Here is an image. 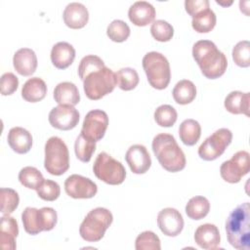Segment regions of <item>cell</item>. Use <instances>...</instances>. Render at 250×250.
I'll use <instances>...</instances> for the list:
<instances>
[{"mask_svg":"<svg viewBox=\"0 0 250 250\" xmlns=\"http://www.w3.org/2000/svg\"><path fill=\"white\" fill-rule=\"evenodd\" d=\"M155 8L146 1L135 2L128 11L130 21L137 26H146L155 19Z\"/></svg>","mask_w":250,"mask_h":250,"instance_id":"19","label":"cell"},{"mask_svg":"<svg viewBox=\"0 0 250 250\" xmlns=\"http://www.w3.org/2000/svg\"><path fill=\"white\" fill-rule=\"evenodd\" d=\"M93 172L99 180L111 186L122 184L126 178L123 164L106 152L98 154L93 165Z\"/></svg>","mask_w":250,"mask_h":250,"instance_id":"9","label":"cell"},{"mask_svg":"<svg viewBox=\"0 0 250 250\" xmlns=\"http://www.w3.org/2000/svg\"><path fill=\"white\" fill-rule=\"evenodd\" d=\"M75 59V49L67 42H58L51 50L52 63L59 69L67 68Z\"/></svg>","mask_w":250,"mask_h":250,"instance_id":"23","label":"cell"},{"mask_svg":"<svg viewBox=\"0 0 250 250\" xmlns=\"http://www.w3.org/2000/svg\"><path fill=\"white\" fill-rule=\"evenodd\" d=\"M95 150L96 142L80 133L74 143V151L76 157L82 162H89Z\"/></svg>","mask_w":250,"mask_h":250,"instance_id":"31","label":"cell"},{"mask_svg":"<svg viewBox=\"0 0 250 250\" xmlns=\"http://www.w3.org/2000/svg\"><path fill=\"white\" fill-rule=\"evenodd\" d=\"M157 225L163 234L174 237L182 232L184 229V219L177 209L167 207L158 213Z\"/></svg>","mask_w":250,"mask_h":250,"instance_id":"15","label":"cell"},{"mask_svg":"<svg viewBox=\"0 0 250 250\" xmlns=\"http://www.w3.org/2000/svg\"><path fill=\"white\" fill-rule=\"evenodd\" d=\"M232 140V133L229 129L220 128L215 131L211 136L198 147V155L205 161H212L220 157L229 146Z\"/></svg>","mask_w":250,"mask_h":250,"instance_id":"10","label":"cell"},{"mask_svg":"<svg viewBox=\"0 0 250 250\" xmlns=\"http://www.w3.org/2000/svg\"><path fill=\"white\" fill-rule=\"evenodd\" d=\"M37 195L46 201H54L61 194V188L59 184L52 180H44L40 187L36 189Z\"/></svg>","mask_w":250,"mask_h":250,"instance_id":"41","label":"cell"},{"mask_svg":"<svg viewBox=\"0 0 250 250\" xmlns=\"http://www.w3.org/2000/svg\"><path fill=\"white\" fill-rule=\"evenodd\" d=\"M250 155L246 150H239L229 160L222 163L220 174L223 180L230 184L240 182L241 178L250 171Z\"/></svg>","mask_w":250,"mask_h":250,"instance_id":"11","label":"cell"},{"mask_svg":"<svg viewBox=\"0 0 250 250\" xmlns=\"http://www.w3.org/2000/svg\"><path fill=\"white\" fill-rule=\"evenodd\" d=\"M108 126V116L102 109H93L89 111L83 121L81 134L85 137L98 142L102 140Z\"/></svg>","mask_w":250,"mask_h":250,"instance_id":"12","label":"cell"},{"mask_svg":"<svg viewBox=\"0 0 250 250\" xmlns=\"http://www.w3.org/2000/svg\"><path fill=\"white\" fill-rule=\"evenodd\" d=\"M224 104L226 109L232 114H245L249 116L250 93L232 91L226 97Z\"/></svg>","mask_w":250,"mask_h":250,"instance_id":"25","label":"cell"},{"mask_svg":"<svg viewBox=\"0 0 250 250\" xmlns=\"http://www.w3.org/2000/svg\"><path fill=\"white\" fill-rule=\"evenodd\" d=\"M226 232L229 244L238 250L250 248V205L244 202L234 208L226 221Z\"/></svg>","mask_w":250,"mask_h":250,"instance_id":"2","label":"cell"},{"mask_svg":"<svg viewBox=\"0 0 250 250\" xmlns=\"http://www.w3.org/2000/svg\"><path fill=\"white\" fill-rule=\"evenodd\" d=\"M1 198V213L3 215H10L19 206L20 196L18 192L9 188H2L0 190Z\"/></svg>","mask_w":250,"mask_h":250,"instance_id":"36","label":"cell"},{"mask_svg":"<svg viewBox=\"0 0 250 250\" xmlns=\"http://www.w3.org/2000/svg\"><path fill=\"white\" fill-rule=\"evenodd\" d=\"M186 214L191 220H201L205 218L210 211V202L204 196H193L186 205Z\"/></svg>","mask_w":250,"mask_h":250,"instance_id":"29","label":"cell"},{"mask_svg":"<svg viewBox=\"0 0 250 250\" xmlns=\"http://www.w3.org/2000/svg\"><path fill=\"white\" fill-rule=\"evenodd\" d=\"M232 60L240 67L250 65V43L248 40L239 41L232 49Z\"/></svg>","mask_w":250,"mask_h":250,"instance_id":"40","label":"cell"},{"mask_svg":"<svg viewBox=\"0 0 250 250\" xmlns=\"http://www.w3.org/2000/svg\"><path fill=\"white\" fill-rule=\"evenodd\" d=\"M45 179L43 178L42 173L35 167L26 166L21 169L19 173L20 183L30 189H37Z\"/></svg>","mask_w":250,"mask_h":250,"instance_id":"32","label":"cell"},{"mask_svg":"<svg viewBox=\"0 0 250 250\" xmlns=\"http://www.w3.org/2000/svg\"><path fill=\"white\" fill-rule=\"evenodd\" d=\"M79 121L78 110L71 105H61L54 107L49 112L50 124L59 130L67 131L76 127Z\"/></svg>","mask_w":250,"mask_h":250,"instance_id":"14","label":"cell"},{"mask_svg":"<svg viewBox=\"0 0 250 250\" xmlns=\"http://www.w3.org/2000/svg\"><path fill=\"white\" fill-rule=\"evenodd\" d=\"M13 64L16 71L22 76H30L37 67V57L29 48L19 49L13 57Z\"/></svg>","mask_w":250,"mask_h":250,"instance_id":"20","label":"cell"},{"mask_svg":"<svg viewBox=\"0 0 250 250\" xmlns=\"http://www.w3.org/2000/svg\"><path fill=\"white\" fill-rule=\"evenodd\" d=\"M172 95L174 101L179 104H190L196 97V87L190 80L183 79L177 82Z\"/></svg>","mask_w":250,"mask_h":250,"instance_id":"28","label":"cell"},{"mask_svg":"<svg viewBox=\"0 0 250 250\" xmlns=\"http://www.w3.org/2000/svg\"><path fill=\"white\" fill-rule=\"evenodd\" d=\"M116 84L123 91H131L135 89L140 81L139 74L136 69L131 67L120 68L116 73Z\"/></svg>","mask_w":250,"mask_h":250,"instance_id":"33","label":"cell"},{"mask_svg":"<svg viewBox=\"0 0 250 250\" xmlns=\"http://www.w3.org/2000/svg\"><path fill=\"white\" fill-rule=\"evenodd\" d=\"M62 18L66 26L72 29H79L87 24L89 12L82 3L72 2L64 8Z\"/></svg>","mask_w":250,"mask_h":250,"instance_id":"18","label":"cell"},{"mask_svg":"<svg viewBox=\"0 0 250 250\" xmlns=\"http://www.w3.org/2000/svg\"><path fill=\"white\" fill-rule=\"evenodd\" d=\"M143 67L150 86L165 89L171 80V69L167 58L158 52H148L143 58Z\"/></svg>","mask_w":250,"mask_h":250,"instance_id":"5","label":"cell"},{"mask_svg":"<svg viewBox=\"0 0 250 250\" xmlns=\"http://www.w3.org/2000/svg\"><path fill=\"white\" fill-rule=\"evenodd\" d=\"M192 57L206 78L217 79L227 70L228 60L226 55L210 40L195 42L192 47Z\"/></svg>","mask_w":250,"mask_h":250,"instance_id":"1","label":"cell"},{"mask_svg":"<svg viewBox=\"0 0 250 250\" xmlns=\"http://www.w3.org/2000/svg\"><path fill=\"white\" fill-rule=\"evenodd\" d=\"M135 248L137 250H160V239L153 231H143L136 238Z\"/></svg>","mask_w":250,"mask_h":250,"instance_id":"37","label":"cell"},{"mask_svg":"<svg viewBox=\"0 0 250 250\" xmlns=\"http://www.w3.org/2000/svg\"><path fill=\"white\" fill-rule=\"evenodd\" d=\"M64 190L72 198L88 199L96 195L98 187L91 179L73 174L64 181Z\"/></svg>","mask_w":250,"mask_h":250,"instance_id":"13","label":"cell"},{"mask_svg":"<svg viewBox=\"0 0 250 250\" xmlns=\"http://www.w3.org/2000/svg\"><path fill=\"white\" fill-rule=\"evenodd\" d=\"M104 66V62L101 58L95 55H88L82 58V60L80 61V63L78 65V75L83 81L87 74Z\"/></svg>","mask_w":250,"mask_h":250,"instance_id":"39","label":"cell"},{"mask_svg":"<svg viewBox=\"0 0 250 250\" xmlns=\"http://www.w3.org/2000/svg\"><path fill=\"white\" fill-rule=\"evenodd\" d=\"M125 159L134 174H145L151 166V158L143 145L131 146L125 154Z\"/></svg>","mask_w":250,"mask_h":250,"instance_id":"16","label":"cell"},{"mask_svg":"<svg viewBox=\"0 0 250 250\" xmlns=\"http://www.w3.org/2000/svg\"><path fill=\"white\" fill-rule=\"evenodd\" d=\"M152 151L159 164L168 172L176 173L186 167V156L174 136L166 133L156 135L152 140Z\"/></svg>","mask_w":250,"mask_h":250,"instance_id":"3","label":"cell"},{"mask_svg":"<svg viewBox=\"0 0 250 250\" xmlns=\"http://www.w3.org/2000/svg\"><path fill=\"white\" fill-rule=\"evenodd\" d=\"M106 34L111 41L121 43L126 41L130 36V27L124 21L114 20L108 24Z\"/></svg>","mask_w":250,"mask_h":250,"instance_id":"34","label":"cell"},{"mask_svg":"<svg viewBox=\"0 0 250 250\" xmlns=\"http://www.w3.org/2000/svg\"><path fill=\"white\" fill-rule=\"evenodd\" d=\"M1 94L9 96L15 93L19 87V79L12 72H6L1 76Z\"/></svg>","mask_w":250,"mask_h":250,"instance_id":"42","label":"cell"},{"mask_svg":"<svg viewBox=\"0 0 250 250\" xmlns=\"http://www.w3.org/2000/svg\"><path fill=\"white\" fill-rule=\"evenodd\" d=\"M154 120L161 127L173 126L178 118L176 109L170 104L159 105L154 111Z\"/></svg>","mask_w":250,"mask_h":250,"instance_id":"35","label":"cell"},{"mask_svg":"<svg viewBox=\"0 0 250 250\" xmlns=\"http://www.w3.org/2000/svg\"><path fill=\"white\" fill-rule=\"evenodd\" d=\"M216 21L215 13L210 8H207L192 17L191 26L198 33H207L215 27Z\"/></svg>","mask_w":250,"mask_h":250,"instance_id":"30","label":"cell"},{"mask_svg":"<svg viewBox=\"0 0 250 250\" xmlns=\"http://www.w3.org/2000/svg\"><path fill=\"white\" fill-rule=\"evenodd\" d=\"M19 234L18 222L14 217L3 215L0 220V244L5 250L16 249V238Z\"/></svg>","mask_w":250,"mask_h":250,"instance_id":"21","label":"cell"},{"mask_svg":"<svg viewBox=\"0 0 250 250\" xmlns=\"http://www.w3.org/2000/svg\"><path fill=\"white\" fill-rule=\"evenodd\" d=\"M194 241L202 249H217L221 242L219 229L213 224H203L194 232Z\"/></svg>","mask_w":250,"mask_h":250,"instance_id":"17","label":"cell"},{"mask_svg":"<svg viewBox=\"0 0 250 250\" xmlns=\"http://www.w3.org/2000/svg\"><path fill=\"white\" fill-rule=\"evenodd\" d=\"M47 94V85L39 77L29 78L21 88V97L28 103L42 101Z\"/></svg>","mask_w":250,"mask_h":250,"instance_id":"26","label":"cell"},{"mask_svg":"<svg viewBox=\"0 0 250 250\" xmlns=\"http://www.w3.org/2000/svg\"><path fill=\"white\" fill-rule=\"evenodd\" d=\"M7 141L10 147L19 154L28 152L32 146V136L22 127L11 128L7 136Z\"/></svg>","mask_w":250,"mask_h":250,"instance_id":"22","label":"cell"},{"mask_svg":"<svg viewBox=\"0 0 250 250\" xmlns=\"http://www.w3.org/2000/svg\"><path fill=\"white\" fill-rule=\"evenodd\" d=\"M207 8H209L208 0H186L185 1V9L187 13L191 17L195 16L197 13Z\"/></svg>","mask_w":250,"mask_h":250,"instance_id":"43","label":"cell"},{"mask_svg":"<svg viewBox=\"0 0 250 250\" xmlns=\"http://www.w3.org/2000/svg\"><path fill=\"white\" fill-rule=\"evenodd\" d=\"M115 73L104 66L86 75L83 80V89L88 99L97 101L111 93L116 86Z\"/></svg>","mask_w":250,"mask_h":250,"instance_id":"7","label":"cell"},{"mask_svg":"<svg viewBox=\"0 0 250 250\" xmlns=\"http://www.w3.org/2000/svg\"><path fill=\"white\" fill-rule=\"evenodd\" d=\"M21 221L24 230L31 235H35L41 231L53 229L57 225L58 214L52 207L41 209L26 207L21 214Z\"/></svg>","mask_w":250,"mask_h":250,"instance_id":"8","label":"cell"},{"mask_svg":"<svg viewBox=\"0 0 250 250\" xmlns=\"http://www.w3.org/2000/svg\"><path fill=\"white\" fill-rule=\"evenodd\" d=\"M113 221L111 212L104 207L91 210L79 228L80 236L89 242L100 241Z\"/></svg>","mask_w":250,"mask_h":250,"instance_id":"4","label":"cell"},{"mask_svg":"<svg viewBox=\"0 0 250 250\" xmlns=\"http://www.w3.org/2000/svg\"><path fill=\"white\" fill-rule=\"evenodd\" d=\"M54 99L61 105L74 106L80 102V94L75 84L64 81L55 87Z\"/></svg>","mask_w":250,"mask_h":250,"instance_id":"24","label":"cell"},{"mask_svg":"<svg viewBox=\"0 0 250 250\" xmlns=\"http://www.w3.org/2000/svg\"><path fill=\"white\" fill-rule=\"evenodd\" d=\"M179 136L184 145L194 146L200 139L201 126L194 119H186L180 124Z\"/></svg>","mask_w":250,"mask_h":250,"instance_id":"27","label":"cell"},{"mask_svg":"<svg viewBox=\"0 0 250 250\" xmlns=\"http://www.w3.org/2000/svg\"><path fill=\"white\" fill-rule=\"evenodd\" d=\"M150 33L156 41L167 42L172 39L174 35V28L166 21L157 20L151 24Z\"/></svg>","mask_w":250,"mask_h":250,"instance_id":"38","label":"cell"},{"mask_svg":"<svg viewBox=\"0 0 250 250\" xmlns=\"http://www.w3.org/2000/svg\"><path fill=\"white\" fill-rule=\"evenodd\" d=\"M44 167L54 176L64 174L69 168V152L65 143L59 137H51L45 144Z\"/></svg>","mask_w":250,"mask_h":250,"instance_id":"6","label":"cell"}]
</instances>
